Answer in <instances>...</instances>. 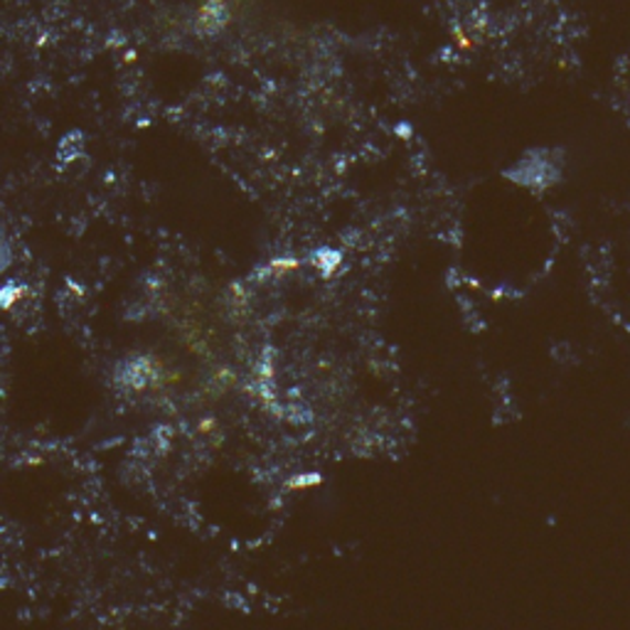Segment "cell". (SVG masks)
Wrapping results in <instances>:
<instances>
[{"label": "cell", "instance_id": "1", "mask_svg": "<svg viewBox=\"0 0 630 630\" xmlns=\"http://www.w3.org/2000/svg\"><path fill=\"white\" fill-rule=\"evenodd\" d=\"M323 485V475L321 473H296L286 483L288 491H296V493H306L311 487H318Z\"/></svg>", "mask_w": 630, "mask_h": 630}, {"label": "cell", "instance_id": "2", "mask_svg": "<svg viewBox=\"0 0 630 630\" xmlns=\"http://www.w3.org/2000/svg\"><path fill=\"white\" fill-rule=\"evenodd\" d=\"M618 94H621L623 104L630 108V52L626 54V60L618 67Z\"/></svg>", "mask_w": 630, "mask_h": 630}, {"label": "cell", "instance_id": "3", "mask_svg": "<svg viewBox=\"0 0 630 630\" xmlns=\"http://www.w3.org/2000/svg\"><path fill=\"white\" fill-rule=\"evenodd\" d=\"M214 427H217V419H214V417H204V419L198 423V431L204 433V437H208V433H210Z\"/></svg>", "mask_w": 630, "mask_h": 630}]
</instances>
